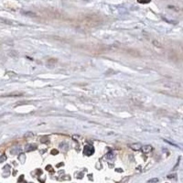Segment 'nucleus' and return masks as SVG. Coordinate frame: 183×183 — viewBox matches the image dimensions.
<instances>
[{
    "instance_id": "obj_1",
    "label": "nucleus",
    "mask_w": 183,
    "mask_h": 183,
    "mask_svg": "<svg viewBox=\"0 0 183 183\" xmlns=\"http://www.w3.org/2000/svg\"><path fill=\"white\" fill-rule=\"evenodd\" d=\"M84 23L88 27H95L102 23V19L97 15H89L84 17Z\"/></svg>"
},
{
    "instance_id": "obj_10",
    "label": "nucleus",
    "mask_w": 183,
    "mask_h": 183,
    "mask_svg": "<svg viewBox=\"0 0 183 183\" xmlns=\"http://www.w3.org/2000/svg\"><path fill=\"white\" fill-rule=\"evenodd\" d=\"M138 3H141V4H147V3H149L150 0H137Z\"/></svg>"
},
{
    "instance_id": "obj_7",
    "label": "nucleus",
    "mask_w": 183,
    "mask_h": 183,
    "mask_svg": "<svg viewBox=\"0 0 183 183\" xmlns=\"http://www.w3.org/2000/svg\"><path fill=\"white\" fill-rule=\"evenodd\" d=\"M10 56H12V57H16V58H17L19 57V52L17 51H16V50H12L11 52H10V54H9Z\"/></svg>"
},
{
    "instance_id": "obj_13",
    "label": "nucleus",
    "mask_w": 183,
    "mask_h": 183,
    "mask_svg": "<svg viewBox=\"0 0 183 183\" xmlns=\"http://www.w3.org/2000/svg\"><path fill=\"white\" fill-rule=\"evenodd\" d=\"M7 74H11L10 76H17L16 73H14V72H7Z\"/></svg>"
},
{
    "instance_id": "obj_6",
    "label": "nucleus",
    "mask_w": 183,
    "mask_h": 183,
    "mask_svg": "<svg viewBox=\"0 0 183 183\" xmlns=\"http://www.w3.org/2000/svg\"><path fill=\"white\" fill-rule=\"evenodd\" d=\"M37 149V146L36 145H29V146H27L26 147V150L27 151H31V150H34Z\"/></svg>"
},
{
    "instance_id": "obj_3",
    "label": "nucleus",
    "mask_w": 183,
    "mask_h": 183,
    "mask_svg": "<svg viewBox=\"0 0 183 183\" xmlns=\"http://www.w3.org/2000/svg\"><path fill=\"white\" fill-rule=\"evenodd\" d=\"M141 150H142V152L143 153H149V152H151L152 151V147L151 146H144V147H141Z\"/></svg>"
},
{
    "instance_id": "obj_11",
    "label": "nucleus",
    "mask_w": 183,
    "mask_h": 183,
    "mask_svg": "<svg viewBox=\"0 0 183 183\" xmlns=\"http://www.w3.org/2000/svg\"><path fill=\"white\" fill-rule=\"evenodd\" d=\"M153 182H158V178H152V180H149V183H153Z\"/></svg>"
},
{
    "instance_id": "obj_5",
    "label": "nucleus",
    "mask_w": 183,
    "mask_h": 183,
    "mask_svg": "<svg viewBox=\"0 0 183 183\" xmlns=\"http://www.w3.org/2000/svg\"><path fill=\"white\" fill-rule=\"evenodd\" d=\"M0 23L1 24H7V25H13L14 22L9 19H0Z\"/></svg>"
},
{
    "instance_id": "obj_9",
    "label": "nucleus",
    "mask_w": 183,
    "mask_h": 183,
    "mask_svg": "<svg viewBox=\"0 0 183 183\" xmlns=\"http://www.w3.org/2000/svg\"><path fill=\"white\" fill-rule=\"evenodd\" d=\"M153 45L156 46V47H158V48H161V47H162V44H161L160 42H158V40H153Z\"/></svg>"
},
{
    "instance_id": "obj_8",
    "label": "nucleus",
    "mask_w": 183,
    "mask_h": 183,
    "mask_svg": "<svg viewBox=\"0 0 183 183\" xmlns=\"http://www.w3.org/2000/svg\"><path fill=\"white\" fill-rule=\"evenodd\" d=\"M22 13H23V14H25L26 16H30V17H36V14H35V13H32V12H26V11H23Z\"/></svg>"
},
{
    "instance_id": "obj_2",
    "label": "nucleus",
    "mask_w": 183,
    "mask_h": 183,
    "mask_svg": "<svg viewBox=\"0 0 183 183\" xmlns=\"http://www.w3.org/2000/svg\"><path fill=\"white\" fill-rule=\"evenodd\" d=\"M58 63V60L57 59H55V58H51L50 60H48V62H47V67H49L50 69H53L55 67V65Z\"/></svg>"
},
{
    "instance_id": "obj_12",
    "label": "nucleus",
    "mask_w": 183,
    "mask_h": 183,
    "mask_svg": "<svg viewBox=\"0 0 183 183\" xmlns=\"http://www.w3.org/2000/svg\"><path fill=\"white\" fill-rule=\"evenodd\" d=\"M51 154H53V155H56V154H58V150H56V149H53L51 151Z\"/></svg>"
},
{
    "instance_id": "obj_4",
    "label": "nucleus",
    "mask_w": 183,
    "mask_h": 183,
    "mask_svg": "<svg viewBox=\"0 0 183 183\" xmlns=\"http://www.w3.org/2000/svg\"><path fill=\"white\" fill-rule=\"evenodd\" d=\"M129 147H131L132 149H134V150L141 149V147H142V146H141L140 143H134V144H132V145H129Z\"/></svg>"
}]
</instances>
